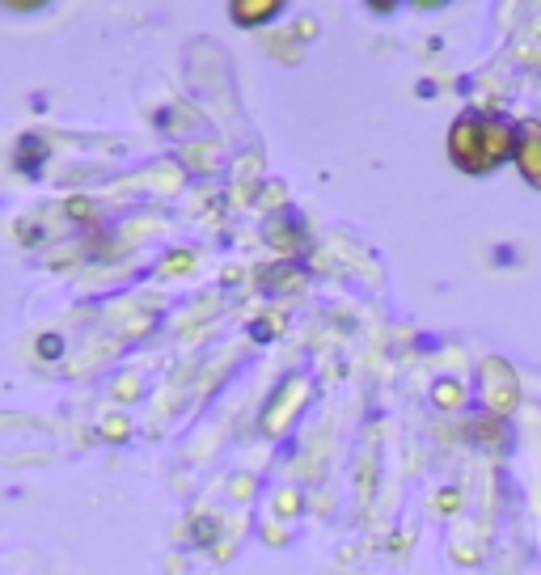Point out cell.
<instances>
[{
  "mask_svg": "<svg viewBox=\"0 0 541 575\" xmlns=\"http://www.w3.org/2000/svg\"><path fill=\"white\" fill-rule=\"evenodd\" d=\"M508 144L511 131L504 124H474V119H466L461 128L452 131V157L461 161V165H470V169L495 165L508 153Z\"/></svg>",
  "mask_w": 541,
  "mask_h": 575,
  "instance_id": "cell-1",
  "label": "cell"
},
{
  "mask_svg": "<svg viewBox=\"0 0 541 575\" xmlns=\"http://www.w3.org/2000/svg\"><path fill=\"white\" fill-rule=\"evenodd\" d=\"M520 165H525V169H529V178L538 183V165H541V136L538 131H533V149H525V153H520Z\"/></svg>",
  "mask_w": 541,
  "mask_h": 575,
  "instance_id": "cell-2",
  "label": "cell"
}]
</instances>
